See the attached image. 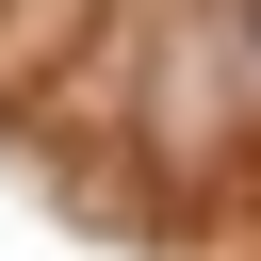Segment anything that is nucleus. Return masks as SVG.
<instances>
[{
	"label": "nucleus",
	"mask_w": 261,
	"mask_h": 261,
	"mask_svg": "<svg viewBox=\"0 0 261 261\" xmlns=\"http://www.w3.org/2000/svg\"><path fill=\"white\" fill-rule=\"evenodd\" d=\"M228 33H261V0H228Z\"/></svg>",
	"instance_id": "1"
}]
</instances>
